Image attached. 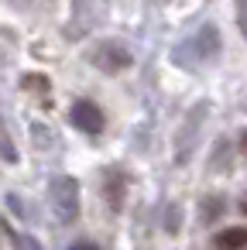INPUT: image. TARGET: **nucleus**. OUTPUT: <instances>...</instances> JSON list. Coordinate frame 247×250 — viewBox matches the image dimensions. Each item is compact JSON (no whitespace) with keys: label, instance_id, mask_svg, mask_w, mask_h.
<instances>
[{"label":"nucleus","instance_id":"nucleus-1","mask_svg":"<svg viewBox=\"0 0 247 250\" xmlns=\"http://www.w3.org/2000/svg\"><path fill=\"white\" fill-rule=\"evenodd\" d=\"M220 48H223V38H220L216 24H202V28H196L189 38H182L175 45L172 62L182 65V69H202V65L220 59Z\"/></svg>","mask_w":247,"mask_h":250},{"label":"nucleus","instance_id":"nucleus-8","mask_svg":"<svg viewBox=\"0 0 247 250\" xmlns=\"http://www.w3.org/2000/svg\"><path fill=\"white\" fill-rule=\"evenodd\" d=\"M69 250H100V247H96L93 240H76V243H72Z\"/></svg>","mask_w":247,"mask_h":250},{"label":"nucleus","instance_id":"nucleus-10","mask_svg":"<svg viewBox=\"0 0 247 250\" xmlns=\"http://www.w3.org/2000/svg\"><path fill=\"white\" fill-rule=\"evenodd\" d=\"M240 212H244V216H247V195H244V202H240Z\"/></svg>","mask_w":247,"mask_h":250},{"label":"nucleus","instance_id":"nucleus-4","mask_svg":"<svg viewBox=\"0 0 247 250\" xmlns=\"http://www.w3.org/2000/svg\"><path fill=\"white\" fill-rule=\"evenodd\" d=\"M69 120H72L76 130H83V134H100V130H103V110H100L93 100H76L72 110H69Z\"/></svg>","mask_w":247,"mask_h":250},{"label":"nucleus","instance_id":"nucleus-5","mask_svg":"<svg viewBox=\"0 0 247 250\" xmlns=\"http://www.w3.org/2000/svg\"><path fill=\"white\" fill-rule=\"evenodd\" d=\"M216 247L220 250H240V247H247V226H226L223 233H216Z\"/></svg>","mask_w":247,"mask_h":250},{"label":"nucleus","instance_id":"nucleus-6","mask_svg":"<svg viewBox=\"0 0 247 250\" xmlns=\"http://www.w3.org/2000/svg\"><path fill=\"white\" fill-rule=\"evenodd\" d=\"M237 28L247 38V0H237Z\"/></svg>","mask_w":247,"mask_h":250},{"label":"nucleus","instance_id":"nucleus-3","mask_svg":"<svg viewBox=\"0 0 247 250\" xmlns=\"http://www.w3.org/2000/svg\"><path fill=\"white\" fill-rule=\"evenodd\" d=\"M93 65L103 69V72H124V69L131 65V52H127L120 42H103V45H96V52H93Z\"/></svg>","mask_w":247,"mask_h":250},{"label":"nucleus","instance_id":"nucleus-2","mask_svg":"<svg viewBox=\"0 0 247 250\" xmlns=\"http://www.w3.org/2000/svg\"><path fill=\"white\" fill-rule=\"evenodd\" d=\"M48 199H52V209H55V219L59 223H72L79 216V182L76 178H69V175L52 178Z\"/></svg>","mask_w":247,"mask_h":250},{"label":"nucleus","instance_id":"nucleus-9","mask_svg":"<svg viewBox=\"0 0 247 250\" xmlns=\"http://www.w3.org/2000/svg\"><path fill=\"white\" fill-rule=\"evenodd\" d=\"M240 147H244V151H247V130H244V134H240Z\"/></svg>","mask_w":247,"mask_h":250},{"label":"nucleus","instance_id":"nucleus-7","mask_svg":"<svg viewBox=\"0 0 247 250\" xmlns=\"http://www.w3.org/2000/svg\"><path fill=\"white\" fill-rule=\"evenodd\" d=\"M18 250H42L35 236H18Z\"/></svg>","mask_w":247,"mask_h":250}]
</instances>
